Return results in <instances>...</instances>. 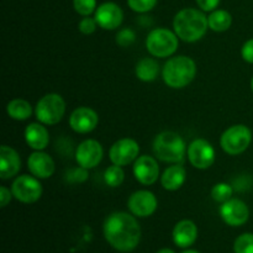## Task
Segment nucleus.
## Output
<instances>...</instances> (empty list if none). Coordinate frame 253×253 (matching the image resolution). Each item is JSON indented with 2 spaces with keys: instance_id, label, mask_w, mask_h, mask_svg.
I'll return each mask as SVG.
<instances>
[{
  "instance_id": "obj_20",
  "label": "nucleus",
  "mask_w": 253,
  "mask_h": 253,
  "mask_svg": "<svg viewBox=\"0 0 253 253\" xmlns=\"http://www.w3.org/2000/svg\"><path fill=\"white\" fill-rule=\"evenodd\" d=\"M25 141L35 151H42L48 146L49 133L43 124L32 123L25 128Z\"/></svg>"
},
{
  "instance_id": "obj_24",
  "label": "nucleus",
  "mask_w": 253,
  "mask_h": 253,
  "mask_svg": "<svg viewBox=\"0 0 253 253\" xmlns=\"http://www.w3.org/2000/svg\"><path fill=\"white\" fill-rule=\"evenodd\" d=\"M7 115L17 121H24L31 116L32 108L29 101L24 99H14L6 106Z\"/></svg>"
},
{
  "instance_id": "obj_38",
  "label": "nucleus",
  "mask_w": 253,
  "mask_h": 253,
  "mask_svg": "<svg viewBox=\"0 0 253 253\" xmlns=\"http://www.w3.org/2000/svg\"><path fill=\"white\" fill-rule=\"evenodd\" d=\"M251 89H252V91H253V77H252V79H251Z\"/></svg>"
},
{
  "instance_id": "obj_15",
  "label": "nucleus",
  "mask_w": 253,
  "mask_h": 253,
  "mask_svg": "<svg viewBox=\"0 0 253 253\" xmlns=\"http://www.w3.org/2000/svg\"><path fill=\"white\" fill-rule=\"evenodd\" d=\"M133 175L142 185H152L160 177V166L151 156H141L133 163Z\"/></svg>"
},
{
  "instance_id": "obj_12",
  "label": "nucleus",
  "mask_w": 253,
  "mask_h": 253,
  "mask_svg": "<svg viewBox=\"0 0 253 253\" xmlns=\"http://www.w3.org/2000/svg\"><path fill=\"white\" fill-rule=\"evenodd\" d=\"M157 198L148 190H137L132 193L127 200L128 210L138 217L151 216L157 209Z\"/></svg>"
},
{
  "instance_id": "obj_18",
  "label": "nucleus",
  "mask_w": 253,
  "mask_h": 253,
  "mask_svg": "<svg viewBox=\"0 0 253 253\" xmlns=\"http://www.w3.org/2000/svg\"><path fill=\"white\" fill-rule=\"evenodd\" d=\"M21 169V158L12 147L2 145L0 148V178L10 179Z\"/></svg>"
},
{
  "instance_id": "obj_6",
  "label": "nucleus",
  "mask_w": 253,
  "mask_h": 253,
  "mask_svg": "<svg viewBox=\"0 0 253 253\" xmlns=\"http://www.w3.org/2000/svg\"><path fill=\"white\" fill-rule=\"evenodd\" d=\"M66 113V101L59 94L49 93L42 96L37 103L35 114L37 120L43 125H56L63 119Z\"/></svg>"
},
{
  "instance_id": "obj_3",
  "label": "nucleus",
  "mask_w": 253,
  "mask_h": 253,
  "mask_svg": "<svg viewBox=\"0 0 253 253\" xmlns=\"http://www.w3.org/2000/svg\"><path fill=\"white\" fill-rule=\"evenodd\" d=\"M197 74V64L190 57H172L165 63L162 78L169 88L182 89L189 85Z\"/></svg>"
},
{
  "instance_id": "obj_35",
  "label": "nucleus",
  "mask_w": 253,
  "mask_h": 253,
  "mask_svg": "<svg viewBox=\"0 0 253 253\" xmlns=\"http://www.w3.org/2000/svg\"><path fill=\"white\" fill-rule=\"evenodd\" d=\"M14 197L12 195V192H10L6 187L0 188V207L5 208L10 203L11 198Z\"/></svg>"
},
{
  "instance_id": "obj_30",
  "label": "nucleus",
  "mask_w": 253,
  "mask_h": 253,
  "mask_svg": "<svg viewBox=\"0 0 253 253\" xmlns=\"http://www.w3.org/2000/svg\"><path fill=\"white\" fill-rule=\"evenodd\" d=\"M136 34L131 29H123L116 35V43L120 47H128L135 42Z\"/></svg>"
},
{
  "instance_id": "obj_5",
  "label": "nucleus",
  "mask_w": 253,
  "mask_h": 253,
  "mask_svg": "<svg viewBox=\"0 0 253 253\" xmlns=\"http://www.w3.org/2000/svg\"><path fill=\"white\" fill-rule=\"evenodd\" d=\"M179 37L168 29H155L148 34L146 39V48L153 57L166 58L175 53L178 49Z\"/></svg>"
},
{
  "instance_id": "obj_9",
  "label": "nucleus",
  "mask_w": 253,
  "mask_h": 253,
  "mask_svg": "<svg viewBox=\"0 0 253 253\" xmlns=\"http://www.w3.org/2000/svg\"><path fill=\"white\" fill-rule=\"evenodd\" d=\"M188 160L198 169H208L215 162V150L204 138H197L188 147Z\"/></svg>"
},
{
  "instance_id": "obj_7",
  "label": "nucleus",
  "mask_w": 253,
  "mask_h": 253,
  "mask_svg": "<svg viewBox=\"0 0 253 253\" xmlns=\"http://www.w3.org/2000/svg\"><path fill=\"white\" fill-rule=\"evenodd\" d=\"M252 141V132L246 125H234L224 131L220 137V146L230 156L244 153Z\"/></svg>"
},
{
  "instance_id": "obj_31",
  "label": "nucleus",
  "mask_w": 253,
  "mask_h": 253,
  "mask_svg": "<svg viewBox=\"0 0 253 253\" xmlns=\"http://www.w3.org/2000/svg\"><path fill=\"white\" fill-rule=\"evenodd\" d=\"M98 26L99 25L98 22H96L95 17H90V16H84L78 25L79 31L84 35H91L94 31H95Z\"/></svg>"
},
{
  "instance_id": "obj_29",
  "label": "nucleus",
  "mask_w": 253,
  "mask_h": 253,
  "mask_svg": "<svg viewBox=\"0 0 253 253\" xmlns=\"http://www.w3.org/2000/svg\"><path fill=\"white\" fill-rule=\"evenodd\" d=\"M131 10L136 12H148L156 6L157 0H127Z\"/></svg>"
},
{
  "instance_id": "obj_22",
  "label": "nucleus",
  "mask_w": 253,
  "mask_h": 253,
  "mask_svg": "<svg viewBox=\"0 0 253 253\" xmlns=\"http://www.w3.org/2000/svg\"><path fill=\"white\" fill-rule=\"evenodd\" d=\"M136 77L142 82H153L158 77L160 73V66L157 61L150 57L142 58L135 68Z\"/></svg>"
},
{
  "instance_id": "obj_13",
  "label": "nucleus",
  "mask_w": 253,
  "mask_h": 253,
  "mask_svg": "<svg viewBox=\"0 0 253 253\" xmlns=\"http://www.w3.org/2000/svg\"><path fill=\"white\" fill-rule=\"evenodd\" d=\"M104 156L103 146L96 140H85L77 147L76 161L85 169L95 168L101 162Z\"/></svg>"
},
{
  "instance_id": "obj_26",
  "label": "nucleus",
  "mask_w": 253,
  "mask_h": 253,
  "mask_svg": "<svg viewBox=\"0 0 253 253\" xmlns=\"http://www.w3.org/2000/svg\"><path fill=\"white\" fill-rule=\"evenodd\" d=\"M234 189L227 183H217L211 189V198L216 203H225L231 199Z\"/></svg>"
},
{
  "instance_id": "obj_8",
  "label": "nucleus",
  "mask_w": 253,
  "mask_h": 253,
  "mask_svg": "<svg viewBox=\"0 0 253 253\" xmlns=\"http://www.w3.org/2000/svg\"><path fill=\"white\" fill-rule=\"evenodd\" d=\"M12 195L24 204H34L42 195V185L35 175H20L11 185Z\"/></svg>"
},
{
  "instance_id": "obj_14",
  "label": "nucleus",
  "mask_w": 253,
  "mask_h": 253,
  "mask_svg": "<svg viewBox=\"0 0 253 253\" xmlns=\"http://www.w3.org/2000/svg\"><path fill=\"white\" fill-rule=\"evenodd\" d=\"M94 14H95L94 17H95L99 27L104 30H110V31L111 30H116L123 24V9L115 2L108 1L99 5V7H96Z\"/></svg>"
},
{
  "instance_id": "obj_23",
  "label": "nucleus",
  "mask_w": 253,
  "mask_h": 253,
  "mask_svg": "<svg viewBox=\"0 0 253 253\" xmlns=\"http://www.w3.org/2000/svg\"><path fill=\"white\" fill-rule=\"evenodd\" d=\"M208 24L209 29L215 32H224L230 29L232 24V16L226 10H214L208 16Z\"/></svg>"
},
{
  "instance_id": "obj_25",
  "label": "nucleus",
  "mask_w": 253,
  "mask_h": 253,
  "mask_svg": "<svg viewBox=\"0 0 253 253\" xmlns=\"http://www.w3.org/2000/svg\"><path fill=\"white\" fill-rule=\"evenodd\" d=\"M125 179V173H124L121 166L113 165L108 167L104 173V180L106 184L111 188H118L120 187Z\"/></svg>"
},
{
  "instance_id": "obj_11",
  "label": "nucleus",
  "mask_w": 253,
  "mask_h": 253,
  "mask_svg": "<svg viewBox=\"0 0 253 253\" xmlns=\"http://www.w3.org/2000/svg\"><path fill=\"white\" fill-rule=\"evenodd\" d=\"M220 216L230 226H242L250 217V209L241 199H230L220 207Z\"/></svg>"
},
{
  "instance_id": "obj_32",
  "label": "nucleus",
  "mask_w": 253,
  "mask_h": 253,
  "mask_svg": "<svg viewBox=\"0 0 253 253\" xmlns=\"http://www.w3.org/2000/svg\"><path fill=\"white\" fill-rule=\"evenodd\" d=\"M241 56L247 63L253 64V39L245 42L241 48Z\"/></svg>"
},
{
  "instance_id": "obj_16",
  "label": "nucleus",
  "mask_w": 253,
  "mask_h": 253,
  "mask_svg": "<svg viewBox=\"0 0 253 253\" xmlns=\"http://www.w3.org/2000/svg\"><path fill=\"white\" fill-rule=\"evenodd\" d=\"M99 116L93 109L81 106L69 116V126L77 133H89L98 126Z\"/></svg>"
},
{
  "instance_id": "obj_1",
  "label": "nucleus",
  "mask_w": 253,
  "mask_h": 253,
  "mask_svg": "<svg viewBox=\"0 0 253 253\" xmlns=\"http://www.w3.org/2000/svg\"><path fill=\"white\" fill-rule=\"evenodd\" d=\"M103 231L106 241L120 252L135 250L141 239V227L137 220L123 211L109 215L104 221Z\"/></svg>"
},
{
  "instance_id": "obj_17",
  "label": "nucleus",
  "mask_w": 253,
  "mask_h": 253,
  "mask_svg": "<svg viewBox=\"0 0 253 253\" xmlns=\"http://www.w3.org/2000/svg\"><path fill=\"white\" fill-rule=\"evenodd\" d=\"M27 168L32 175L40 179H47L54 173V161L42 151H35L27 160Z\"/></svg>"
},
{
  "instance_id": "obj_2",
  "label": "nucleus",
  "mask_w": 253,
  "mask_h": 253,
  "mask_svg": "<svg viewBox=\"0 0 253 253\" xmlns=\"http://www.w3.org/2000/svg\"><path fill=\"white\" fill-rule=\"evenodd\" d=\"M209 27L208 17L203 10L183 9L178 12L173 20V29L175 35L184 42H197L204 37Z\"/></svg>"
},
{
  "instance_id": "obj_27",
  "label": "nucleus",
  "mask_w": 253,
  "mask_h": 253,
  "mask_svg": "<svg viewBox=\"0 0 253 253\" xmlns=\"http://www.w3.org/2000/svg\"><path fill=\"white\" fill-rule=\"evenodd\" d=\"M235 253H253V234H242L234 244Z\"/></svg>"
},
{
  "instance_id": "obj_34",
  "label": "nucleus",
  "mask_w": 253,
  "mask_h": 253,
  "mask_svg": "<svg viewBox=\"0 0 253 253\" xmlns=\"http://www.w3.org/2000/svg\"><path fill=\"white\" fill-rule=\"evenodd\" d=\"M195 1H197L200 10H203L204 12L214 11L220 4V0H195Z\"/></svg>"
},
{
  "instance_id": "obj_36",
  "label": "nucleus",
  "mask_w": 253,
  "mask_h": 253,
  "mask_svg": "<svg viewBox=\"0 0 253 253\" xmlns=\"http://www.w3.org/2000/svg\"><path fill=\"white\" fill-rule=\"evenodd\" d=\"M157 253H175V252L172 251V250H169V249H162V250H160Z\"/></svg>"
},
{
  "instance_id": "obj_10",
  "label": "nucleus",
  "mask_w": 253,
  "mask_h": 253,
  "mask_svg": "<svg viewBox=\"0 0 253 253\" xmlns=\"http://www.w3.org/2000/svg\"><path fill=\"white\" fill-rule=\"evenodd\" d=\"M140 146L132 138H121L116 141L110 148L109 157L113 165L127 166L138 158Z\"/></svg>"
},
{
  "instance_id": "obj_37",
  "label": "nucleus",
  "mask_w": 253,
  "mask_h": 253,
  "mask_svg": "<svg viewBox=\"0 0 253 253\" xmlns=\"http://www.w3.org/2000/svg\"><path fill=\"white\" fill-rule=\"evenodd\" d=\"M183 253H199V252H197V251H193V250H188V251H184Z\"/></svg>"
},
{
  "instance_id": "obj_21",
  "label": "nucleus",
  "mask_w": 253,
  "mask_h": 253,
  "mask_svg": "<svg viewBox=\"0 0 253 253\" xmlns=\"http://www.w3.org/2000/svg\"><path fill=\"white\" fill-rule=\"evenodd\" d=\"M187 179L185 168L180 165H174L168 167L161 175V184L168 192H175L180 189Z\"/></svg>"
},
{
  "instance_id": "obj_19",
  "label": "nucleus",
  "mask_w": 253,
  "mask_h": 253,
  "mask_svg": "<svg viewBox=\"0 0 253 253\" xmlns=\"http://www.w3.org/2000/svg\"><path fill=\"white\" fill-rule=\"evenodd\" d=\"M198 239V227L190 220H182L173 229V241L180 249L192 246Z\"/></svg>"
},
{
  "instance_id": "obj_33",
  "label": "nucleus",
  "mask_w": 253,
  "mask_h": 253,
  "mask_svg": "<svg viewBox=\"0 0 253 253\" xmlns=\"http://www.w3.org/2000/svg\"><path fill=\"white\" fill-rule=\"evenodd\" d=\"M86 170L88 169L81 167V166H79V168L72 169L71 173H69V180H72V182H77V183L84 182V180L86 179V177H88V173H86Z\"/></svg>"
},
{
  "instance_id": "obj_28",
  "label": "nucleus",
  "mask_w": 253,
  "mask_h": 253,
  "mask_svg": "<svg viewBox=\"0 0 253 253\" xmlns=\"http://www.w3.org/2000/svg\"><path fill=\"white\" fill-rule=\"evenodd\" d=\"M73 6L82 16H90L96 10V0H73Z\"/></svg>"
},
{
  "instance_id": "obj_4",
  "label": "nucleus",
  "mask_w": 253,
  "mask_h": 253,
  "mask_svg": "<svg viewBox=\"0 0 253 253\" xmlns=\"http://www.w3.org/2000/svg\"><path fill=\"white\" fill-rule=\"evenodd\" d=\"M153 153L160 161L166 163H180L185 156V142L179 133L163 131L156 136L152 145Z\"/></svg>"
}]
</instances>
